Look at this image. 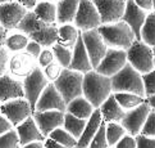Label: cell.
Instances as JSON below:
<instances>
[{
  "label": "cell",
  "mask_w": 155,
  "mask_h": 148,
  "mask_svg": "<svg viewBox=\"0 0 155 148\" xmlns=\"http://www.w3.org/2000/svg\"><path fill=\"white\" fill-rule=\"evenodd\" d=\"M112 81L110 77L91 70L84 74L82 80V95L92 105L94 108H99L103 102L112 94Z\"/></svg>",
  "instance_id": "1"
},
{
  "label": "cell",
  "mask_w": 155,
  "mask_h": 148,
  "mask_svg": "<svg viewBox=\"0 0 155 148\" xmlns=\"http://www.w3.org/2000/svg\"><path fill=\"white\" fill-rule=\"evenodd\" d=\"M81 37L85 44V48L87 50L88 58H90L91 66H92V68L95 70L99 66V63L101 62V59L104 58L105 53L108 50V46H107V44L104 43L97 29L88 30V31H81Z\"/></svg>",
  "instance_id": "7"
},
{
  "label": "cell",
  "mask_w": 155,
  "mask_h": 148,
  "mask_svg": "<svg viewBox=\"0 0 155 148\" xmlns=\"http://www.w3.org/2000/svg\"><path fill=\"white\" fill-rule=\"evenodd\" d=\"M32 112L34 111L25 97L8 101L5 103H2V106H0V113L4 115L13 126H17L21 122H23L27 117L31 116Z\"/></svg>",
  "instance_id": "9"
},
{
  "label": "cell",
  "mask_w": 155,
  "mask_h": 148,
  "mask_svg": "<svg viewBox=\"0 0 155 148\" xmlns=\"http://www.w3.org/2000/svg\"><path fill=\"white\" fill-rule=\"evenodd\" d=\"M92 3L99 12L101 25L120 21L126 9V0H92Z\"/></svg>",
  "instance_id": "11"
},
{
  "label": "cell",
  "mask_w": 155,
  "mask_h": 148,
  "mask_svg": "<svg viewBox=\"0 0 155 148\" xmlns=\"http://www.w3.org/2000/svg\"><path fill=\"white\" fill-rule=\"evenodd\" d=\"M73 23L78 31L94 30L101 25L100 15L92 0H80Z\"/></svg>",
  "instance_id": "8"
},
{
  "label": "cell",
  "mask_w": 155,
  "mask_h": 148,
  "mask_svg": "<svg viewBox=\"0 0 155 148\" xmlns=\"http://www.w3.org/2000/svg\"><path fill=\"white\" fill-rule=\"evenodd\" d=\"M103 122V116H101V112L99 108H95L94 112L90 117L87 119V122H86V126L82 131V134L78 139H77V146L76 148H87L90 142L92 139V136L96 134V131L100 126V124Z\"/></svg>",
  "instance_id": "21"
},
{
  "label": "cell",
  "mask_w": 155,
  "mask_h": 148,
  "mask_svg": "<svg viewBox=\"0 0 155 148\" xmlns=\"http://www.w3.org/2000/svg\"><path fill=\"white\" fill-rule=\"evenodd\" d=\"M15 2L22 4L26 9H28V10H32L37 4V0H15Z\"/></svg>",
  "instance_id": "49"
},
{
  "label": "cell",
  "mask_w": 155,
  "mask_h": 148,
  "mask_svg": "<svg viewBox=\"0 0 155 148\" xmlns=\"http://www.w3.org/2000/svg\"><path fill=\"white\" fill-rule=\"evenodd\" d=\"M105 126H107V122L103 121L100 124V126H99L96 134L92 136V139L87 148H109L107 134H105Z\"/></svg>",
  "instance_id": "36"
},
{
  "label": "cell",
  "mask_w": 155,
  "mask_h": 148,
  "mask_svg": "<svg viewBox=\"0 0 155 148\" xmlns=\"http://www.w3.org/2000/svg\"><path fill=\"white\" fill-rule=\"evenodd\" d=\"M127 63V52L123 49H114V48H108L107 53H105L104 58L99 66L95 68L96 72L105 75L108 77H112L123 68V66Z\"/></svg>",
  "instance_id": "10"
},
{
  "label": "cell",
  "mask_w": 155,
  "mask_h": 148,
  "mask_svg": "<svg viewBox=\"0 0 155 148\" xmlns=\"http://www.w3.org/2000/svg\"><path fill=\"white\" fill-rule=\"evenodd\" d=\"M110 81H112L113 93L127 91L145 98V90H143L141 74L137 72L128 62L123 66V68L120 71H118L117 74L110 77Z\"/></svg>",
  "instance_id": "3"
},
{
  "label": "cell",
  "mask_w": 155,
  "mask_h": 148,
  "mask_svg": "<svg viewBox=\"0 0 155 148\" xmlns=\"http://www.w3.org/2000/svg\"><path fill=\"white\" fill-rule=\"evenodd\" d=\"M141 41L149 46L155 45V12H150L146 15V19L141 27Z\"/></svg>",
  "instance_id": "31"
},
{
  "label": "cell",
  "mask_w": 155,
  "mask_h": 148,
  "mask_svg": "<svg viewBox=\"0 0 155 148\" xmlns=\"http://www.w3.org/2000/svg\"><path fill=\"white\" fill-rule=\"evenodd\" d=\"M64 113L58 109H50V111H34V117L36 125L40 129L42 135L48 136L54 129L63 126L64 122Z\"/></svg>",
  "instance_id": "14"
},
{
  "label": "cell",
  "mask_w": 155,
  "mask_h": 148,
  "mask_svg": "<svg viewBox=\"0 0 155 148\" xmlns=\"http://www.w3.org/2000/svg\"><path fill=\"white\" fill-rule=\"evenodd\" d=\"M44 148H67V147L62 146L60 143H58V142H55L54 139L48 136L46 140H45V144H44Z\"/></svg>",
  "instance_id": "48"
},
{
  "label": "cell",
  "mask_w": 155,
  "mask_h": 148,
  "mask_svg": "<svg viewBox=\"0 0 155 148\" xmlns=\"http://www.w3.org/2000/svg\"><path fill=\"white\" fill-rule=\"evenodd\" d=\"M94 109L95 108L92 107L91 103L88 102L84 95H81V97H77V98H74V99H72L68 103L65 112H69L76 117L87 120L92 115Z\"/></svg>",
  "instance_id": "25"
},
{
  "label": "cell",
  "mask_w": 155,
  "mask_h": 148,
  "mask_svg": "<svg viewBox=\"0 0 155 148\" xmlns=\"http://www.w3.org/2000/svg\"><path fill=\"white\" fill-rule=\"evenodd\" d=\"M115 148H136V139L134 135L124 134L122 138L115 143Z\"/></svg>",
  "instance_id": "42"
},
{
  "label": "cell",
  "mask_w": 155,
  "mask_h": 148,
  "mask_svg": "<svg viewBox=\"0 0 155 148\" xmlns=\"http://www.w3.org/2000/svg\"><path fill=\"white\" fill-rule=\"evenodd\" d=\"M46 25L48 23L42 22L41 19H38L36 17V14L34 13V10H32V12L26 13V15L22 18L19 25L17 26V29L21 32H25L26 35H30V34H32V32H36L40 29H42V27H45Z\"/></svg>",
  "instance_id": "28"
},
{
  "label": "cell",
  "mask_w": 155,
  "mask_h": 148,
  "mask_svg": "<svg viewBox=\"0 0 155 148\" xmlns=\"http://www.w3.org/2000/svg\"><path fill=\"white\" fill-rule=\"evenodd\" d=\"M10 129H13V125L10 124V121L4 116V115L0 113V135L7 133V131H9Z\"/></svg>",
  "instance_id": "46"
},
{
  "label": "cell",
  "mask_w": 155,
  "mask_h": 148,
  "mask_svg": "<svg viewBox=\"0 0 155 148\" xmlns=\"http://www.w3.org/2000/svg\"><path fill=\"white\" fill-rule=\"evenodd\" d=\"M22 148H44V143L42 142H31L26 146H22Z\"/></svg>",
  "instance_id": "51"
},
{
  "label": "cell",
  "mask_w": 155,
  "mask_h": 148,
  "mask_svg": "<svg viewBox=\"0 0 155 148\" xmlns=\"http://www.w3.org/2000/svg\"><path fill=\"white\" fill-rule=\"evenodd\" d=\"M146 15L147 13L138 8L134 0H126V9L122 15V21L130 26L137 41H141V27L146 19Z\"/></svg>",
  "instance_id": "16"
},
{
  "label": "cell",
  "mask_w": 155,
  "mask_h": 148,
  "mask_svg": "<svg viewBox=\"0 0 155 148\" xmlns=\"http://www.w3.org/2000/svg\"><path fill=\"white\" fill-rule=\"evenodd\" d=\"M36 17L45 22L48 25H55L57 23V4H54L48 0L44 2H37L36 7L32 9Z\"/></svg>",
  "instance_id": "26"
},
{
  "label": "cell",
  "mask_w": 155,
  "mask_h": 148,
  "mask_svg": "<svg viewBox=\"0 0 155 148\" xmlns=\"http://www.w3.org/2000/svg\"><path fill=\"white\" fill-rule=\"evenodd\" d=\"M105 134H107V140H108L109 147H112V146H115V143H117L124 134H127V131L122 126L120 122H107Z\"/></svg>",
  "instance_id": "33"
},
{
  "label": "cell",
  "mask_w": 155,
  "mask_h": 148,
  "mask_svg": "<svg viewBox=\"0 0 155 148\" xmlns=\"http://www.w3.org/2000/svg\"><path fill=\"white\" fill-rule=\"evenodd\" d=\"M25 90L21 81L13 79L9 75L0 76V102L5 103L17 98H23Z\"/></svg>",
  "instance_id": "19"
},
{
  "label": "cell",
  "mask_w": 155,
  "mask_h": 148,
  "mask_svg": "<svg viewBox=\"0 0 155 148\" xmlns=\"http://www.w3.org/2000/svg\"><path fill=\"white\" fill-rule=\"evenodd\" d=\"M126 52H127V62L141 75L150 72L151 70L155 68L153 49L143 41L135 40Z\"/></svg>",
  "instance_id": "5"
},
{
  "label": "cell",
  "mask_w": 155,
  "mask_h": 148,
  "mask_svg": "<svg viewBox=\"0 0 155 148\" xmlns=\"http://www.w3.org/2000/svg\"><path fill=\"white\" fill-rule=\"evenodd\" d=\"M62 70H63V67L58 62L57 63L51 62L50 64H48L46 67H44V74H45L48 80H50L54 83V81L59 77V75L62 74Z\"/></svg>",
  "instance_id": "40"
},
{
  "label": "cell",
  "mask_w": 155,
  "mask_h": 148,
  "mask_svg": "<svg viewBox=\"0 0 155 148\" xmlns=\"http://www.w3.org/2000/svg\"><path fill=\"white\" fill-rule=\"evenodd\" d=\"M9 70L17 77H27L36 67V58L30 56L28 53H15L9 59Z\"/></svg>",
  "instance_id": "17"
},
{
  "label": "cell",
  "mask_w": 155,
  "mask_h": 148,
  "mask_svg": "<svg viewBox=\"0 0 155 148\" xmlns=\"http://www.w3.org/2000/svg\"><path fill=\"white\" fill-rule=\"evenodd\" d=\"M86 122L87 120L84 119H80V117H76L73 116L72 113L69 112H65L64 113V122H63V129H65L68 131L71 135H73L76 139H78L82 131H84L85 126H86Z\"/></svg>",
  "instance_id": "29"
},
{
  "label": "cell",
  "mask_w": 155,
  "mask_h": 148,
  "mask_svg": "<svg viewBox=\"0 0 155 148\" xmlns=\"http://www.w3.org/2000/svg\"><path fill=\"white\" fill-rule=\"evenodd\" d=\"M7 32H8V30L5 29V27L2 25V22H0V46L4 45V41L7 39Z\"/></svg>",
  "instance_id": "50"
},
{
  "label": "cell",
  "mask_w": 155,
  "mask_h": 148,
  "mask_svg": "<svg viewBox=\"0 0 155 148\" xmlns=\"http://www.w3.org/2000/svg\"><path fill=\"white\" fill-rule=\"evenodd\" d=\"M153 12H155V0H153Z\"/></svg>",
  "instance_id": "55"
},
{
  "label": "cell",
  "mask_w": 155,
  "mask_h": 148,
  "mask_svg": "<svg viewBox=\"0 0 155 148\" xmlns=\"http://www.w3.org/2000/svg\"><path fill=\"white\" fill-rule=\"evenodd\" d=\"M31 40L38 43L44 48L53 46L54 44L58 43V27L55 25H46L36 32H32L28 35Z\"/></svg>",
  "instance_id": "24"
},
{
  "label": "cell",
  "mask_w": 155,
  "mask_h": 148,
  "mask_svg": "<svg viewBox=\"0 0 155 148\" xmlns=\"http://www.w3.org/2000/svg\"><path fill=\"white\" fill-rule=\"evenodd\" d=\"M145 102H146L153 109H155V94H154V95H150V97H145Z\"/></svg>",
  "instance_id": "52"
},
{
  "label": "cell",
  "mask_w": 155,
  "mask_h": 148,
  "mask_svg": "<svg viewBox=\"0 0 155 148\" xmlns=\"http://www.w3.org/2000/svg\"><path fill=\"white\" fill-rule=\"evenodd\" d=\"M28 41H30L28 36L26 34H14L5 39L4 45L10 52H22V50H25Z\"/></svg>",
  "instance_id": "34"
},
{
  "label": "cell",
  "mask_w": 155,
  "mask_h": 148,
  "mask_svg": "<svg viewBox=\"0 0 155 148\" xmlns=\"http://www.w3.org/2000/svg\"><path fill=\"white\" fill-rule=\"evenodd\" d=\"M48 136L54 139L55 142H58V143H60L62 146L67 147V148H76V146H77V139L73 135H71L68 131L65 129H63L62 126L54 129Z\"/></svg>",
  "instance_id": "32"
},
{
  "label": "cell",
  "mask_w": 155,
  "mask_h": 148,
  "mask_svg": "<svg viewBox=\"0 0 155 148\" xmlns=\"http://www.w3.org/2000/svg\"><path fill=\"white\" fill-rule=\"evenodd\" d=\"M25 50H26V53H28L30 56H32L34 58H37L38 56H40L41 50H42V46H41L38 43H36V41H34V40H31V41L27 43V45H26V48H25Z\"/></svg>",
  "instance_id": "44"
},
{
  "label": "cell",
  "mask_w": 155,
  "mask_h": 148,
  "mask_svg": "<svg viewBox=\"0 0 155 148\" xmlns=\"http://www.w3.org/2000/svg\"><path fill=\"white\" fill-rule=\"evenodd\" d=\"M68 68L73 70V71H78L81 74H86L88 71L94 70L91 66V62H90V58H88L87 50L85 48V44L82 41L81 31H80L78 37H77L74 46H73V50H72V61H71V64Z\"/></svg>",
  "instance_id": "18"
},
{
  "label": "cell",
  "mask_w": 155,
  "mask_h": 148,
  "mask_svg": "<svg viewBox=\"0 0 155 148\" xmlns=\"http://www.w3.org/2000/svg\"><path fill=\"white\" fill-rule=\"evenodd\" d=\"M80 0H58L57 3V23H73L78 9Z\"/></svg>",
  "instance_id": "23"
},
{
  "label": "cell",
  "mask_w": 155,
  "mask_h": 148,
  "mask_svg": "<svg viewBox=\"0 0 155 148\" xmlns=\"http://www.w3.org/2000/svg\"><path fill=\"white\" fill-rule=\"evenodd\" d=\"M142 84L145 90V97H150L155 94V68L147 74H142Z\"/></svg>",
  "instance_id": "38"
},
{
  "label": "cell",
  "mask_w": 155,
  "mask_h": 148,
  "mask_svg": "<svg viewBox=\"0 0 155 148\" xmlns=\"http://www.w3.org/2000/svg\"><path fill=\"white\" fill-rule=\"evenodd\" d=\"M15 130L18 133L21 146H26L31 143V142H42L45 139V135H42V133L35 122L34 117H32V115L30 117H27L23 122L17 125Z\"/></svg>",
  "instance_id": "20"
},
{
  "label": "cell",
  "mask_w": 155,
  "mask_h": 148,
  "mask_svg": "<svg viewBox=\"0 0 155 148\" xmlns=\"http://www.w3.org/2000/svg\"><path fill=\"white\" fill-rule=\"evenodd\" d=\"M140 134L146 135V136H154L155 138V109H153V108L150 109Z\"/></svg>",
  "instance_id": "39"
},
{
  "label": "cell",
  "mask_w": 155,
  "mask_h": 148,
  "mask_svg": "<svg viewBox=\"0 0 155 148\" xmlns=\"http://www.w3.org/2000/svg\"><path fill=\"white\" fill-rule=\"evenodd\" d=\"M138 8L145 10L146 13L153 12V0H134Z\"/></svg>",
  "instance_id": "47"
},
{
  "label": "cell",
  "mask_w": 155,
  "mask_h": 148,
  "mask_svg": "<svg viewBox=\"0 0 155 148\" xmlns=\"http://www.w3.org/2000/svg\"><path fill=\"white\" fill-rule=\"evenodd\" d=\"M150 109H151V107L149 106L146 102H143L142 105L132 108L130 111H126L124 117L122 119V121H120L122 126L126 129V131L128 134L136 136L137 134H140Z\"/></svg>",
  "instance_id": "12"
},
{
  "label": "cell",
  "mask_w": 155,
  "mask_h": 148,
  "mask_svg": "<svg viewBox=\"0 0 155 148\" xmlns=\"http://www.w3.org/2000/svg\"><path fill=\"white\" fill-rule=\"evenodd\" d=\"M80 35V31L76 29L74 25L65 23L58 27V44L65 48H73L77 41V37Z\"/></svg>",
  "instance_id": "27"
},
{
  "label": "cell",
  "mask_w": 155,
  "mask_h": 148,
  "mask_svg": "<svg viewBox=\"0 0 155 148\" xmlns=\"http://www.w3.org/2000/svg\"><path fill=\"white\" fill-rule=\"evenodd\" d=\"M151 49H153V57H154V66H155V45H154V46H151Z\"/></svg>",
  "instance_id": "53"
},
{
  "label": "cell",
  "mask_w": 155,
  "mask_h": 148,
  "mask_svg": "<svg viewBox=\"0 0 155 148\" xmlns=\"http://www.w3.org/2000/svg\"><path fill=\"white\" fill-rule=\"evenodd\" d=\"M82 80H84V74L69 68H63L59 77L53 83L60 95L63 97L65 105H68L74 98L82 95Z\"/></svg>",
  "instance_id": "4"
},
{
  "label": "cell",
  "mask_w": 155,
  "mask_h": 148,
  "mask_svg": "<svg viewBox=\"0 0 155 148\" xmlns=\"http://www.w3.org/2000/svg\"><path fill=\"white\" fill-rule=\"evenodd\" d=\"M53 53H54V58L57 59V62L63 68L69 67L71 61H72V50L69 48H65L57 43L53 45Z\"/></svg>",
  "instance_id": "35"
},
{
  "label": "cell",
  "mask_w": 155,
  "mask_h": 148,
  "mask_svg": "<svg viewBox=\"0 0 155 148\" xmlns=\"http://www.w3.org/2000/svg\"><path fill=\"white\" fill-rule=\"evenodd\" d=\"M99 109L101 112L103 121L105 122H120L126 113L124 109L118 105L113 93L103 102V105L99 107Z\"/></svg>",
  "instance_id": "22"
},
{
  "label": "cell",
  "mask_w": 155,
  "mask_h": 148,
  "mask_svg": "<svg viewBox=\"0 0 155 148\" xmlns=\"http://www.w3.org/2000/svg\"><path fill=\"white\" fill-rule=\"evenodd\" d=\"M0 106H2V102H0Z\"/></svg>",
  "instance_id": "56"
},
{
  "label": "cell",
  "mask_w": 155,
  "mask_h": 148,
  "mask_svg": "<svg viewBox=\"0 0 155 148\" xmlns=\"http://www.w3.org/2000/svg\"><path fill=\"white\" fill-rule=\"evenodd\" d=\"M48 84H49V80L46 79V76L40 66H36L34 71L27 77H25L23 83H22L23 90H25V98L28 101L32 111H35V106L38 97L41 95L42 90L45 89Z\"/></svg>",
  "instance_id": "6"
},
{
  "label": "cell",
  "mask_w": 155,
  "mask_h": 148,
  "mask_svg": "<svg viewBox=\"0 0 155 148\" xmlns=\"http://www.w3.org/2000/svg\"><path fill=\"white\" fill-rule=\"evenodd\" d=\"M136 139V148H155V138L154 136H146L142 134H137Z\"/></svg>",
  "instance_id": "41"
},
{
  "label": "cell",
  "mask_w": 155,
  "mask_h": 148,
  "mask_svg": "<svg viewBox=\"0 0 155 148\" xmlns=\"http://www.w3.org/2000/svg\"><path fill=\"white\" fill-rule=\"evenodd\" d=\"M114 98L117 99L118 105L124 109V111H130V109L135 108L137 106L142 105L145 102V98L140 97L134 93H127V91H118V93H113Z\"/></svg>",
  "instance_id": "30"
},
{
  "label": "cell",
  "mask_w": 155,
  "mask_h": 148,
  "mask_svg": "<svg viewBox=\"0 0 155 148\" xmlns=\"http://www.w3.org/2000/svg\"><path fill=\"white\" fill-rule=\"evenodd\" d=\"M19 136L17 130L10 129L0 135V148H19Z\"/></svg>",
  "instance_id": "37"
},
{
  "label": "cell",
  "mask_w": 155,
  "mask_h": 148,
  "mask_svg": "<svg viewBox=\"0 0 155 148\" xmlns=\"http://www.w3.org/2000/svg\"><path fill=\"white\" fill-rule=\"evenodd\" d=\"M38 59V64H40V67H46L48 64H50L51 62H54V53L53 50H50V49H44V50H41L40 56L37 57Z\"/></svg>",
  "instance_id": "43"
},
{
  "label": "cell",
  "mask_w": 155,
  "mask_h": 148,
  "mask_svg": "<svg viewBox=\"0 0 155 148\" xmlns=\"http://www.w3.org/2000/svg\"><path fill=\"white\" fill-rule=\"evenodd\" d=\"M8 2H13V0H0V4H3V3H8Z\"/></svg>",
  "instance_id": "54"
},
{
  "label": "cell",
  "mask_w": 155,
  "mask_h": 148,
  "mask_svg": "<svg viewBox=\"0 0 155 148\" xmlns=\"http://www.w3.org/2000/svg\"><path fill=\"white\" fill-rule=\"evenodd\" d=\"M9 63V57H8V52L7 49H4L0 46V76L5 74Z\"/></svg>",
  "instance_id": "45"
},
{
  "label": "cell",
  "mask_w": 155,
  "mask_h": 148,
  "mask_svg": "<svg viewBox=\"0 0 155 148\" xmlns=\"http://www.w3.org/2000/svg\"><path fill=\"white\" fill-rule=\"evenodd\" d=\"M50 109H58L62 112H65L67 109V105L63 97L60 95L53 83H49L46 85L35 106V111H50Z\"/></svg>",
  "instance_id": "13"
},
{
  "label": "cell",
  "mask_w": 155,
  "mask_h": 148,
  "mask_svg": "<svg viewBox=\"0 0 155 148\" xmlns=\"http://www.w3.org/2000/svg\"><path fill=\"white\" fill-rule=\"evenodd\" d=\"M97 31L100 32L103 40L108 48L127 50L131 46V44L136 40L135 34L130 29V26L122 19L114 22V23L100 25L97 27Z\"/></svg>",
  "instance_id": "2"
},
{
  "label": "cell",
  "mask_w": 155,
  "mask_h": 148,
  "mask_svg": "<svg viewBox=\"0 0 155 148\" xmlns=\"http://www.w3.org/2000/svg\"><path fill=\"white\" fill-rule=\"evenodd\" d=\"M28 12L23 5L19 4L18 2H8L0 4V22L7 30L17 29L22 18Z\"/></svg>",
  "instance_id": "15"
}]
</instances>
